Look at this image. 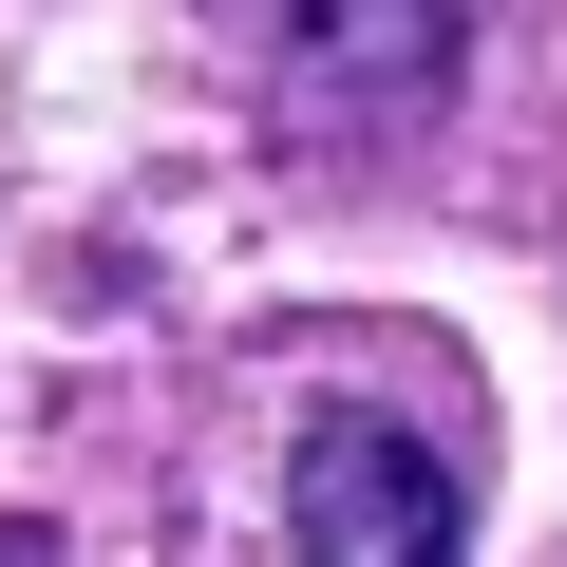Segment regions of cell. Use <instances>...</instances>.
<instances>
[{
    "mask_svg": "<svg viewBox=\"0 0 567 567\" xmlns=\"http://www.w3.org/2000/svg\"><path fill=\"white\" fill-rule=\"evenodd\" d=\"M227 39L265 76V114L303 152H360V133H416L454 114V0H227Z\"/></svg>",
    "mask_w": 567,
    "mask_h": 567,
    "instance_id": "6da1fadb",
    "label": "cell"
},
{
    "mask_svg": "<svg viewBox=\"0 0 567 567\" xmlns=\"http://www.w3.org/2000/svg\"><path fill=\"white\" fill-rule=\"evenodd\" d=\"M473 529V473L398 416H322L303 454H284V548L303 567H435Z\"/></svg>",
    "mask_w": 567,
    "mask_h": 567,
    "instance_id": "7a4b0ae2",
    "label": "cell"
}]
</instances>
